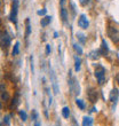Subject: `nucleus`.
<instances>
[{
	"label": "nucleus",
	"instance_id": "nucleus-10",
	"mask_svg": "<svg viewBox=\"0 0 119 126\" xmlns=\"http://www.w3.org/2000/svg\"><path fill=\"white\" fill-rule=\"evenodd\" d=\"M50 21H52V17L50 16L44 17V18H41V25H43V27H47V25L50 23Z\"/></svg>",
	"mask_w": 119,
	"mask_h": 126
},
{
	"label": "nucleus",
	"instance_id": "nucleus-23",
	"mask_svg": "<svg viewBox=\"0 0 119 126\" xmlns=\"http://www.w3.org/2000/svg\"><path fill=\"white\" fill-rule=\"evenodd\" d=\"M49 53H50V45H47L46 46V54L49 55Z\"/></svg>",
	"mask_w": 119,
	"mask_h": 126
},
{
	"label": "nucleus",
	"instance_id": "nucleus-30",
	"mask_svg": "<svg viewBox=\"0 0 119 126\" xmlns=\"http://www.w3.org/2000/svg\"><path fill=\"white\" fill-rule=\"evenodd\" d=\"M0 3H1V2H0Z\"/></svg>",
	"mask_w": 119,
	"mask_h": 126
},
{
	"label": "nucleus",
	"instance_id": "nucleus-19",
	"mask_svg": "<svg viewBox=\"0 0 119 126\" xmlns=\"http://www.w3.org/2000/svg\"><path fill=\"white\" fill-rule=\"evenodd\" d=\"M77 37H78V39L80 40V43H85L86 41V39H85V36H84L83 33H77Z\"/></svg>",
	"mask_w": 119,
	"mask_h": 126
},
{
	"label": "nucleus",
	"instance_id": "nucleus-5",
	"mask_svg": "<svg viewBox=\"0 0 119 126\" xmlns=\"http://www.w3.org/2000/svg\"><path fill=\"white\" fill-rule=\"evenodd\" d=\"M87 96H88V99H89V101H90V102L95 103L96 101H97V92H96L94 88H90V90L88 91Z\"/></svg>",
	"mask_w": 119,
	"mask_h": 126
},
{
	"label": "nucleus",
	"instance_id": "nucleus-20",
	"mask_svg": "<svg viewBox=\"0 0 119 126\" xmlns=\"http://www.w3.org/2000/svg\"><path fill=\"white\" fill-rule=\"evenodd\" d=\"M100 52H92V53L89 54V57H90V59H93V60H95V59H97V54H99Z\"/></svg>",
	"mask_w": 119,
	"mask_h": 126
},
{
	"label": "nucleus",
	"instance_id": "nucleus-12",
	"mask_svg": "<svg viewBox=\"0 0 119 126\" xmlns=\"http://www.w3.org/2000/svg\"><path fill=\"white\" fill-rule=\"evenodd\" d=\"M52 79H53V88H54V93L57 94V93H59V88H57V83H56V80H55V77H54L53 71H52Z\"/></svg>",
	"mask_w": 119,
	"mask_h": 126
},
{
	"label": "nucleus",
	"instance_id": "nucleus-27",
	"mask_svg": "<svg viewBox=\"0 0 119 126\" xmlns=\"http://www.w3.org/2000/svg\"><path fill=\"white\" fill-rule=\"evenodd\" d=\"M34 126H40V123L39 122H36V123H34Z\"/></svg>",
	"mask_w": 119,
	"mask_h": 126
},
{
	"label": "nucleus",
	"instance_id": "nucleus-15",
	"mask_svg": "<svg viewBox=\"0 0 119 126\" xmlns=\"http://www.w3.org/2000/svg\"><path fill=\"white\" fill-rule=\"evenodd\" d=\"M18 115H20L21 119L23 120V122H25V120H27L28 116H27V112H25L24 110H20V111H18Z\"/></svg>",
	"mask_w": 119,
	"mask_h": 126
},
{
	"label": "nucleus",
	"instance_id": "nucleus-1",
	"mask_svg": "<svg viewBox=\"0 0 119 126\" xmlns=\"http://www.w3.org/2000/svg\"><path fill=\"white\" fill-rule=\"evenodd\" d=\"M104 76H105V70L103 66H97L95 69V77L99 80L100 85H103L104 84Z\"/></svg>",
	"mask_w": 119,
	"mask_h": 126
},
{
	"label": "nucleus",
	"instance_id": "nucleus-3",
	"mask_svg": "<svg viewBox=\"0 0 119 126\" xmlns=\"http://www.w3.org/2000/svg\"><path fill=\"white\" fill-rule=\"evenodd\" d=\"M0 43L2 46H9L10 44V37L6 32H2L0 34Z\"/></svg>",
	"mask_w": 119,
	"mask_h": 126
},
{
	"label": "nucleus",
	"instance_id": "nucleus-29",
	"mask_svg": "<svg viewBox=\"0 0 119 126\" xmlns=\"http://www.w3.org/2000/svg\"><path fill=\"white\" fill-rule=\"evenodd\" d=\"M1 108H2V104H1V102H0V109H1Z\"/></svg>",
	"mask_w": 119,
	"mask_h": 126
},
{
	"label": "nucleus",
	"instance_id": "nucleus-8",
	"mask_svg": "<svg viewBox=\"0 0 119 126\" xmlns=\"http://www.w3.org/2000/svg\"><path fill=\"white\" fill-rule=\"evenodd\" d=\"M93 125V119L90 117H84L83 119V126H92Z\"/></svg>",
	"mask_w": 119,
	"mask_h": 126
},
{
	"label": "nucleus",
	"instance_id": "nucleus-26",
	"mask_svg": "<svg viewBox=\"0 0 119 126\" xmlns=\"http://www.w3.org/2000/svg\"><path fill=\"white\" fill-rule=\"evenodd\" d=\"M64 2H65V0H61V6L63 7V5H64Z\"/></svg>",
	"mask_w": 119,
	"mask_h": 126
},
{
	"label": "nucleus",
	"instance_id": "nucleus-9",
	"mask_svg": "<svg viewBox=\"0 0 119 126\" xmlns=\"http://www.w3.org/2000/svg\"><path fill=\"white\" fill-rule=\"evenodd\" d=\"M80 64H81V60L78 56H76L74 57V70L76 71H79L80 70Z\"/></svg>",
	"mask_w": 119,
	"mask_h": 126
},
{
	"label": "nucleus",
	"instance_id": "nucleus-21",
	"mask_svg": "<svg viewBox=\"0 0 119 126\" xmlns=\"http://www.w3.org/2000/svg\"><path fill=\"white\" fill-rule=\"evenodd\" d=\"M89 1H90V0H79V2H80V5H81V6H86Z\"/></svg>",
	"mask_w": 119,
	"mask_h": 126
},
{
	"label": "nucleus",
	"instance_id": "nucleus-6",
	"mask_svg": "<svg viewBox=\"0 0 119 126\" xmlns=\"http://www.w3.org/2000/svg\"><path fill=\"white\" fill-rule=\"evenodd\" d=\"M78 25H79L80 28H83V29H87L89 25L88 23V20L86 18V16L85 15H81L79 18V21H78Z\"/></svg>",
	"mask_w": 119,
	"mask_h": 126
},
{
	"label": "nucleus",
	"instance_id": "nucleus-16",
	"mask_svg": "<svg viewBox=\"0 0 119 126\" xmlns=\"http://www.w3.org/2000/svg\"><path fill=\"white\" fill-rule=\"evenodd\" d=\"M73 48L76 49V52L79 54V55H80V54H83V49H81V47H80L78 44H74V45H73Z\"/></svg>",
	"mask_w": 119,
	"mask_h": 126
},
{
	"label": "nucleus",
	"instance_id": "nucleus-14",
	"mask_svg": "<svg viewBox=\"0 0 119 126\" xmlns=\"http://www.w3.org/2000/svg\"><path fill=\"white\" fill-rule=\"evenodd\" d=\"M20 53V43H16L13 48V55H17Z\"/></svg>",
	"mask_w": 119,
	"mask_h": 126
},
{
	"label": "nucleus",
	"instance_id": "nucleus-4",
	"mask_svg": "<svg viewBox=\"0 0 119 126\" xmlns=\"http://www.w3.org/2000/svg\"><path fill=\"white\" fill-rule=\"evenodd\" d=\"M109 36L111 37V39L115 43H119V32L117 31V29L115 28H110L109 29Z\"/></svg>",
	"mask_w": 119,
	"mask_h": 126
},
{
	"label": "nucleus",
	"instance_id": "nucleus-2",
	"mask_svg": "<svg viewBox=\"0 0 119 126\" xmlns=\"http://www.w3.org/2000/svg\"><path fill=\"white\" fill-rule=\"evenodd\" d=\"M17 8H18V1L17 0H14L13 1V6H12V13H10V21L13 22L14 24H16L17 22Z\"/></svg>",
	"mask_w": 119,
	"mask_h": 126
},
{
	"label": "nucleus",
	"instance_id": "nucleus-25",
	"mask_svg": "<svg viewBox=\"0 0 119 126\" xmlns=\"http://www.w3.org/2000/svg\"><path fill=\"white\" fill-rule=\"evenodd\" d=\"M3 123L6 124V125H9V116H7L6 118H5V120H3Z\"/></svg>",
	"mask_w": 119,
	"mask_h": 126
},
{
	"label": "nucleus",
	"instance_id": "nucleus-7",
	"mask_svg": "<svg viewBox=\"0 0 119 126\" xmlns=\"http://www.w3.org/2000/svg\"><path fill=\"white\" fill-rule=\"evenodd\" d=\"M117 99H118V91L115 88V90H112L111 93H110V101L115 102V101H117Z\"/></svg>",
	"mask_w": 119,
	"mask_h": 126
},
{
	"label": "nucleus",
	"instance_id": "nucleus-24",
	"mask_svg": "<svg viewBox=\"0 0 119 126\" xmlns=\"http://www.w3.org/2000/svg\"><path fill=\"white\" fill-rule=\"evenodd\" d=\"M1 96H2V99H3V100H8V99H9L8 94H7V93H3V92H2V95H1Z\"/></svg>",
	"mask_w": 119,
	"mask_h": 126
},
{
	"label": "nucleus",
	"instance_id": "nucleus-22",
	"mask_svg": "<svg viewBox=\"0 0 119 126\" xmlns=\"http://www.w3.org/2000/svg\"><path fill=\"white\" fill-rule=\"evenodd\" d=\"M38 15H41V16H43V15H46V9H41V10H38Z\"/></svg>",
	"mask_w": 119,
	"mask_h": 126
},
{
	"label": "nucleus",
	"instance_id": "nucleus-11",
	"mask_svg": "<svg viewBox=\"0 0 119 126\" xmlns=\"http://www.w3.org/2000/svg\"><path fill=\"white\" fill-rule=\"evenodd\" d=\"M61 17H62L63 22H65V21L68 20V12H66V9L64 8V7L61 8Z\"/></svg>",
	"mask_w": 119,
	"mask_h": 126
},
{
	"label": "nucleus",
	"instance_id": "nucleus-13",
	"mask_svg": "<svg viewBox=\"0 0 119 126\" xmlns=\"http://www.w3.org/2000/svg\"><path fill=\"white\" fill-rule=\"evenodd\" d=\"M62 115H63V117L64 118H69V116H70V109L68 108V107H64L62 109Z\"/></svg>",
	"mask_w": 119,
	"mask_h": 126
},
{
	"label": "nucleus",
	"instance_id": "nucleus-28",
	"mask_svg": "<svg viewBox=\"0 0 119 126\" xmlns=\"http://www.w3.org/2000/svg\"><path fill=\"white\" fill-rule=\"evenodd\" d=\"M116 79H117V81H118V83H119V73H118V75H117V77H116Z\"/></svg>",
	"mask_w": 119,
	"mask_h": 126
},
{
	"label": "nucleus",
	"instance_id": "nucleus-17",
	"mask_svg": "<svg viewBox=\"0 0 119 126\" xmlns=\"http://www.w3.org/2000/svg\"><path fill=\"white\" fill-rule=\"evenodd\" d=\"M30 33H31V27H30V23H29V20H27V32H25V37H29Z\"/></svg>",
	"mask_w": 119,
	"mask_h": 126
},
{
	"label": "nucleus",
	"instance_id": "nucleus-18",
	"mask_svg": "<svg viewBox=\"0 0 119 126\" xmlns=\"http://www.w3.org/2000/svg\"><path fill=\"white\" fill-rule=\"evenodd\" d=\"M76 103H77V106L79 107V108H80V109H81V110H84V109H85V103H84L83 101H81V100H77V101H76Z\"/></svg>",
	"mask_w": 119,
	"mask_h": 126
}]
</instances>
